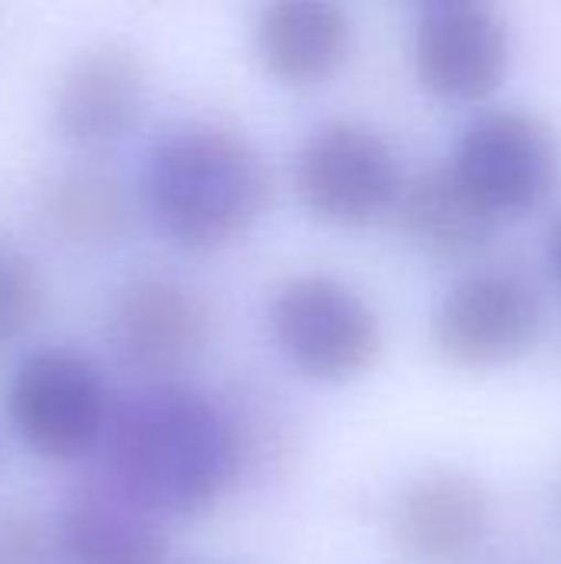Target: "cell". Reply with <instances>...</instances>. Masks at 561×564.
<instances>
[{
    "label": "cell",
    "mask_w": 561,
    "mask_h": 564,
    "mask_svg": "<svg viewBox=\"0 0 561 564\" xmlns=\"http://www.w3.org/2000/svg\"><path fill=\"white\" fill-rule=\"evenodd\" d=\"M489 532L486 492L456 473H433L403 489L393 509L400 549L423 564H460L473 558Z\"/></svg>",
    "instance_id": "cell-11"
},
{
    "label": "cell",
    "mask_w": 561,
    "mask_h": 564,
    "mask_svg": "<svg viewBox=\"0 0 561 564\" xmlns=\"http://www.w3.org/2000/svg\"><path fill=\"white\" fill-rule=\"evenodd\" d=\"M50 529L17 506H0V564H50Z\"/></svg>",
    "instance_id": "cell-17"
},
{
    "label": "cell",
    "mask_w": 561,
    "mask_h": 564,
    "mask_svg": "<svg viewBox=\"0 0 561 564\" xmlns=\"http://www.w3.org/2000/svg\"><path fill=\"white\" fill-rule=\"evenodd\" d=\"M542 324L539 294L526 281L503 271H479L446 294L433 321V340L450 364L483 370L532 350Z\"/></svg>",
    "instance_id": "cell-8"
},
{
    "label": "cell",
    "mask_w": 561,
    "mask_h": 564,
    "mask_svg": "<svg viewBox=\"0 0 561 564\" xmlns=\"http://www.w3.org/2000/svg\"><path fill=\"white\" fill-rule=\"evenodd\" d=\"M420 83L453 102L489 96L509 66V30L499 10L473 0L427 3L413 30Z\"/></svg>",
    "instance_id": "cell-9"
},
{
    "label": "cell",
    "mask_w": 561,
    "mask_h": 564,
    "mask_svg": "<svg viewBox=\"0 0 561 564\" xmlns=\"http://www.w3.org/2000/svg\"><path fill=\"white\" fill-rule=\"evenodd\" d=\"M212 324V307L195 288L145 274L119 288L109 307V344L126 367L165 383L205 354Z\"/></svg>",
    "instance_id": "cell-7"
},
{
    "label": "cell",
    "mask_w": 561,
    "mask_h": 564,
    "mask_svg": "<svg viewBox=\"0 0 561 564\" xmlns=\"http://www.w3.org/2000/svg\"><path fill=\"white\" fill-rule=\"evenodd\" d=\"M43 307V284L33 264L13 251H0V350L17 344Z\"/></svg>",
    "instance_id": "cell-16"
},
{
    "label": "cell",
    "mask_w": 561,
    "mask_h": 564,
    "mask_svg": "<svg viewBox=\"0 0 561 564\" xmlns=\"http://www.w3.org/2000/svg\"><path fill=\"white\" fill-rule=\"evenodd\" d=\"M238 459L231 416L179 380L139 390L109 423L112 489L155 522L205 516L231 486Z\"/></svg>",
    "instance_id": "cell-1"
},
{
    "label": "cell",
    "mask_w": 561,
    "mask_h": 564,
    "mask_svg": "<svg viewBox=\"0 0 561 564\" xmlns=\"http://www.w3.org/2000/svg\"><path fill=\"white\" fill-rule=\"evenodd\" d=\"M50 225L76 245H109L129 228V198L122 185L93 165L60 172L43 195Z\"/></svg>",
    "instance_id": "cell-15"
},
{
    "label": "cell",
    "mask_w": 561,
    "mask_h": 564,
    "mask_svg": "<svg viewBox=\"0 0 561 564\" xmlns=\"http://www.w3.org/2000/svg\"><path fill=\"white\" fill-rule=\"evenodd\" d=\"M354 50V20L331 0H281L258 13L255 53L284 86L331 79Z\"/></svg>",
    "instance_id": "cell-13"
},
{
    "label": "cell",
    "mask_w": 561,
    "mask_h": 564,
    "mask_svg": "<svg viewBox=\"0 0 561 564\" xmlns=\"http://www.w3.org/2000/svg\"><path fill=\"white\" fill-rule=\"evenodd\" d=\"M142 185L159 228L192 251L238 241L271 202L265 155L215 122H185L155 139Z\"/></svg>",
    "instance_id": "cell-2"
},
{
    "label": "cell",
    "mask_w": 561,
    "mask_h": 564,
    "mask_svg": "<svg viewBox=\"0 0 561 564\" xmlns=\"http://www.w3.org/2000/svg\"><path fill=\"white\" fill-rule=\"evenodd\" d=\"M149 79L142 59L116 43L89 46L60 76L53 119L63 139L99 149L122 139L145 109Z\"/></svg>",
    "instance_id": "cell-10"
},
{
    "label": "cell",
    "mask_w": 561,
    "mask_h": 564,
    "mask_svg": "<svg viewBox=\"0 0 561 564\" xmlns=\"http://www.w3.org/2000/svg\"><path fill=\"white\" fill-rule=\"evenodd\" d=\"M400 225L410 241L433 258H470L483 251L499 218L489 215L453 175V169H430L400 188Z\"/></svg>",
    "instance_id": "cell-14"
},
{
    "label": "cell",
    "mask_w": 561,
    "mask_h": 564,
    "mask_svg": "<svg viewBox=\"0 0 561 564\" xmlns=\"http://www.w3.org/2000/svg\"><path fill=\"white\" fill-rule=\"evenodd\" d=\"M50 539L60 564H172L159 522L112 486L73 492Z\"/></svg>",
    "instance_id": "cell-12"
},
{
    "label": "cell",
    "mask_w": 561,
    "mask_h": 564,
    "mask_svg": "<svg viewBox=\"0 0 561 564\" xmlns=\"http://www.w3.org/2000/svg\"><path fill=\"white\" fill-rule=\"evenodd\" d=\"M552 261H555V271H559L561 278V221L559 228H555V235H552Z\"/></svg>",
    "instance_id": "cell-18"
},
{
    "label": "cell",
    "mask_w": 561,
    "mask_h": 564,
    "mask_svg": "<svg viewBox=\"0 0 561 564\" xmlns=\"http://www.w3.org/2000/svg\"><path fill=\"white\" fill-rule=\"evenodd\" d=\"M7 413L20 443L53 463L89 456L112 423L106 377L76 347H40L26 354L10 377Z\"/></svg>",
    "instance_id": "cell-3"
},
{
    "label": "cell",
    "mask_w": 561,
    "mask_h": 564,
    "mask_svg": "<svg viewBox=\"0 0 561 564\" xmlns=\"http://www.w3.org/2000/svg\"><path fill=\"white\" fill-rule=\"evenodd\" d=\"M271 334L308 377L344 383L367 373L384 347L377 311L327 274L291 278L271 301Z\"/></svg>",
    "instance_id": "cell-4"
},
{
    "label": "cell",
    "mask_w": 561,
    "mask_h": 564,
    "mask_svg": "<svg viewBox=\"0 0 561 564\" xmlns=\"http://www.w3.org/2000/svg\"><path fill=\"white\" fill-rule=\"evenodd\" d=\"M301 205L327 225H370L400 198L403 178L390 142L360 122L314 129L294 159Z\"/></svg>",
    "instance_id": "cell-5"
},
{
    "label": "cell",
    "mask_w": 561,
    "mask_h": 564,
    "mask_svg": "<svg viewBox=\"0 0 561 564\" xmlns=\"http://www.w3.org/2000/svg\"><path fill=\"white\" fill-rule=\"evenodd\" d=\"M555 132L516 109H493L473 119L453 155V175L496 218L536 208L559 178Z\"/></svg>",
    "instance_id": "cell-6"
}]
</instances>
